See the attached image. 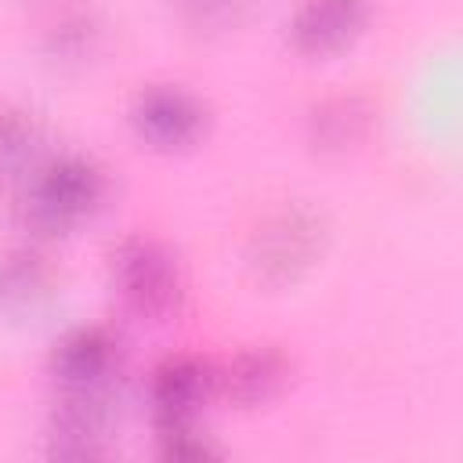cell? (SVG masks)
<instances>
[{"label":"cell","instance_id":"1","mask_svg":"<svg viewBox=\"0 0 463 463\" xmlns=\"http://www.w3.org/2000/svg\"><path fill=\"white\" fill-rule=\"evenodd\" d=\"M116 282H119V293L127 297V304L148 318L174 311L177 297H181L174 257L152 239H130L119 246Z\"/></svg>","mask_w":463,"mask_h":463},{"label":"cell","instance_id":"2","mask_svg":"<svg viewBox=\"0 0 463 463\" xmlns=\"http://www.w3.org/2000/svg\"><path fill=\"white\" fill-rule=\"evenodd\" d=\"M318 239H322V224H318L315 213H307V210H282L264 228H257L253 246H250L253 268L268 282H286L300 268L311 264V257L318 250Z\"/></svg>","mask_w":463,"mask_h":463},{"label":"cell","instance_id":"3","mask_svg":"<svg viewBox=\"0 0 463 463\" xmlns=\"http://www.w3.org/2000/svg\"><path fill=\"white\" fill-rule=\"evenodd\" d=\"M98 199H101L98 170L80 159H65L36 181L29 203H33V221L47 232H58V228H69L72 221H80L83 213H90Z\"/></svg>","mask_w":463,"mask_h":463},{"label":"cell","instance_id":"4","mask_svg":"<svg viewBox=\"0 0 463 463\" xmlns=\"http://www.w3.org/2000/svg\"><path fill=\"white\" fill-rule=\"evenodd\" d=\"M134 127L145 141L159 148H177V145H188L203 130V109L192 94L177 87H156L137 98Z\"/></svg>","mask_w":463,"mask_h":463},{"label":"cell","instance_id":"5","mask_svg":"<svg viewBox=\"0 0 463 463\" xmlns=\"http://www.w3.org/2000/svg\"><path fill=\"white\" fill-rule=\"evenodd\" d=\"M365 0H304L293 14V43L307 54H329L351 43L365 25Z\"/></svg>","mask_w":463,"mask_h":463},{"label":"cell","instance_id":"6","mask_svg":"<svg viewBox=\"0 0 463 463\" xmlns=\"http://www.w3.org/2000/svg\"><path fill=\"white\" fill-rule=\"evenodd\" d=\"M112 409L98 387H72L69 402L54 416V452L58 456H94L105 445Z\"/></svg>","mask_w":463,"mask_h":463},{"label":"cell","instance_id":"7","mask_svg":"<svg viewBox=\"0 0 463 463\" xmlns=\"http://www.w3.org/2000/svg\"><path fill=\"white\" fill-rule=\"evenodd\" d=\"M112 340L101 329H76L54 351V373L69 387H98L112 369Z\"/></svg>","mask_w":463,"mask_h":463},{"label":"cell","instance_id":"8","mask_svg":"<svg viewBox=\"0 0 463 463\" xmlns=\"http://www.w3.org/2000/svg\"><path fill=\"white\" fill-rule=\"evenodd\" d=\"M203 391H206V369L199 362H192V358L166 362L156 373V383H152V398H156V409L163 416V427L188 423Z\"/></svg>","mask_w":463,"mask_h":463},{"label":"cell","instance_id":"9","mask_svg":"<svg viewBox=\"0 0 463 463\" xmlns=\"http://www.w3.org/2000/svg\"><path fill=\"white\" fill-rule=\"evenodd\" d=\"M286 380V362L275 351H246L224 369V391L235 402H264L271 398Z\"/></svg>","mask_w":463,"mask_h":463},{"label":"cell","instance_id":"10","mask_svg":"<svg viewBox=\"0 0 463 463\" xmlns=\"http://www.w3.org/2000/svg\"><path fill=\"white\" fill-rule=\"evenodd\" d=\"M47 289V275L36 257L14 253L0 260V307L4 311H22L33 307Z\"/></svg>","mask_w":463,"mask_h":463},{"label":"cell","instance_id":"11","mask_svg":"<svg viewBox=\"0 0 463 463\" xmlns=\"http://www.w3.org/2000/svg\"><path fill=\"white\" fill-rule=\"evenodd\" d=\"M311 127H315V141H322L326 148H340V145H347L362 134L365 109L354 98H336V101H329L315 112Z\"/></svg>","mask_w":463,"mask_h":463},{"label":"cell","instance_id":"12","mask_svg":"<svg viewBox=\"0 0 463 463\" xmlns=\"http://www.w3.org/2000/svg\"><path fill=\"white\" fill-rule=\"evenodd\" d=\"M36 152V127L18 112H0V174H14Z\"/></svg>","mask_w":463,"mask_h":463},{"label":"cell","instance_id":"13","mask_svg":"<svg viewBox=\"0 0 463 463\" xmlns=\"http://www.w3.org/2000/svg\"><path fill=\"white\" fill-rule=\"evenodd\" d=\"M181 14L188 25L195 29H224V25H235L246 0H177Z\"/></svg>","mask_w":463,"mask_h":463}]
</instances>
